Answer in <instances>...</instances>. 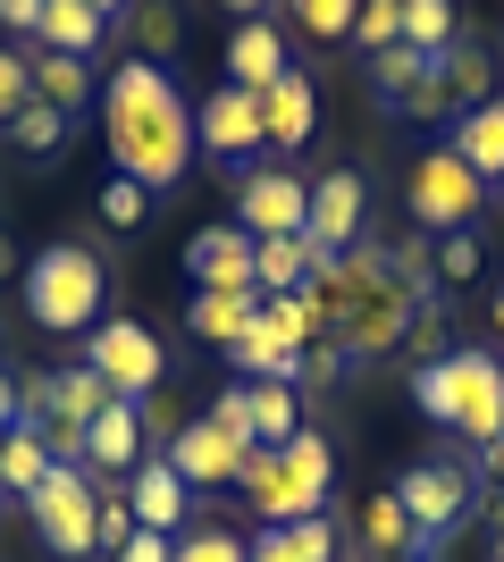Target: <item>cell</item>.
<instances>
[{
    "label": "cell",
    "mask_w": 504,
    "mask_h": 562,
    "mask_svg": "<svg viewBox=\"0 0 504 562\" xmlns=\"http://www.w3.org/2000/svg\"><path fill=\"white\" fill-rule=\"evenodd\" d=\"M9 269H18V244H9V235H0V278H9Z\"/></svg>",
    "instance_id": "cell-46"
},
{
    "label": "cell",
    "mask_w": 504,
    "mask_h": 562,
    "mask_svg": "<svg viewBox=\"0 0 504 562\" xmlns=\"http://www.w3.org/2000/svg\"><path fill=\"white\" fill-rule=\"evenodd\" d=\"M488 193H496V186L462 160L455 143H429V151L412 160V177H404V202H412V227H421V235H462V227H480Z\"/></svg>",
    "instance_id": "cell-6"
},
{
    "label": "cell",
    "mask_w": 504,
    "mask_h": 562,
    "mask_svg": "<svg viewBox=\"0 0 504 562\" xmlns=\"http://www.w3.org/2000/svg\"><path fill=\"white\" fill-rule=\"evenodd\" d=\"M101 135H110V177H135L144 193H168L202 160L186 93H177V76L152 68V59H126V68L101 85Z\"/></svg>",
    "instance_id": "cell-2"
},
{
    "label": "cell",
    "mask_w": 504,
    "mask_h": 562,
    "mask_svg": "<svg viewBox=\"0 0 504 562\" xmlns=\"http://www.w3.org/2000/svg\"><path fill=\"white\" fill-rule=\"evenodd\" d=\"M244 412H253V446L261 453H287L303 437V395L287 378H244Z\"/></svg>",
    "instance_id": "cell-19"
},
{
    "label": "cell",
    "mask_w": 504,
    "mask_h": 562,
    "mask_svg": "<svg viewBox=\"0 0 504 562\" xmlns=\"http://www.w3.org/2000/svg\"><path fill=\"white\" fill-rule=\"evenodd\" d=\"M480 470H488V487H504V437H496V446H480Z\"/></svg>",
    "instance_id": "cell-43"
},
{
    "label": "cell",
    "mask_w": 504,
    "mask_h": 562,
    "mask_svg": "<svg viewBox=\"0 0 504 562\" xmlns=\"http://www.w3.org/2000/svg\"><path fill=\"white\" fill-rule=\"evenodd\" d=\"M126 34H135V59L168 68L177 43H186V9H177V0H135V9H126Z\"/></svg>",
    "instance_id": "cell-30"
},
{
    "label": "cell",
    "mask_w": 504,
    "mask_h": 562,
    "mask_svg": "<svg viewBox=\"0 0 504 562\" xmlns=\"http://www.w3.org/2000/svg\"><path fill=\"white\" fill-rule=\"evenodd\" d=\"M110 18H101L93 0H43V50H68V59H93Z\"/></svg>",
    "instance_id": "cell-28"
},
{
    "label": "cell",
    "mask_w": 504,
    "mask_h": 562,
    "mask_svg": "<svg viewBox=\"0 0 504 562\" xmlns=\"http://www.w3.org/2000/svg\"><path fill=\"white\" fill-rule=\"evenodd\" d=\"M25 101H34V68H25L18 50H0V126H18Z\"/></svg>",
    "instance_id": "cell-40"
},
{
    "label": "cell",
    "mask_w": 504,
    "mask_h": 562,
    "mask_svg": "<svg viewBox=\"0 0 504 562\" xmlns=\"http://www.w3.org/2000/svg\"><path fill=\"white\" fill-rule=\"evenodd\" d=\"M496 202H504V177H496Z\"/></svg>",
    "instance_id": "cell-51"
},
{
    "label": "cell",
    "mask_w": 504,
    "mask_h": 562,
    "mask_svg": "<svg viewBox=\"0 0 504 562\" xmlns=\"http://www.w3.org/2000/svg\"><path fill=\"white\" fill-rule=\"evenodd\" d=\"M144 462V403H110L93 428H85V470L110 479V470H135Z\"/></svg>",
    "instance_id": "cell-20"
},
{
    "label": "cell",
    "mask_w": 504,
    "mask_h": 562,
    "mask_svg": "<svg viewBox=\"0 0 504 562\" xmlns=\"http://www.w3.org/2000/svg\"><path fill=\"white\" fill-rule=\"evenodd\" d=\"M253 319H261V294H193L186 303V336H202L219 352H236L253 336Z\"/></svg>",
    "instance_id": "cell-22"
},
{
    "label": "cell",
    "mask_w": 504,
    "mask_h": 562,
    "mask_svg": "<svg viewBox=\"0 0 504 562\" xmlns=\"http://www.w3.org/2000/svg\"><path fill=\"white\" fill-rule=\"evenodd\" d=\"M25 513H34V538L51 554H93V520H101V495H93V470H51L43 487L25 495Z\"/></svg>",
    "instance_id": "cell-11"
},
{
    "label": "cell",
    "mask_w": 504,
    "mask_h": 562,
    "mask_svg": "<svg viewBox=\"0 0 504 562\" xmlns=\"http://www.w3.org/2000/svg\"><path fill=\"white\" fill-rule=\"evenodd\" d=\"M219 68H227V85H244V93H269V85L294 68V50H287V34H278L269 18H244Z\"/></svg>",
    "instance_id": "cell-17"
},
{
    "label": "cell",
    "mask_w": 504,
    "mask_h": 562,
    "mask_svg": "<svg viewBox=\"0 0 504 562\" xmlns=\"http://www.w3.org/2000/svg\"><path fill=\"white\" fill-rule=\"evenodd\" d=\"M253 562H336V520L312 513V520H287V529H261Z\"/></svg>",
    "instance_id": "cell-29"
},
{
    "label": "cell",
    "mask_w": 504,
    "mask_h": 562,
    "mask_svg": "<svg viewBox=\"0 0 504 562\" xmlns=\"http://www.w3.org/2000/svg\"><path fill=\"white\" fill-rule=\"evenodd\" d=\"M177 562H253V538H244V529H186V538H177Z\"/></svg>",
    "instance_id": "cell-38"
},
{
    "label": "cell",
    "mask_w": 504,
    "mask_h": 562,
    "mask_svg": "<svg viewBox=\"0 0 504 562\" xmlns=\"http://www.w3.org/2000/svg\"><path fill=\"white\" fill-rule=\"evenodd\" d=\"M25 319L51 336H93L110 319V260L93 244H43L25 260Z\"/></svg>",
    "instance_id": "cell-3"
},
{
    "label": "cell",
    "mask_w": 504,
    "mask_h": 562,
    "mask_svg": "<svg viewBox=\"0 0 504 562\" xmlns=\"http://www.w3.org/2000/svg\"><path fill=\"white\" fill-rule=\"evenodd\" d=\"M320 244L312 235H261V252H253V278H261V294H303V285L320 278Z\"/></svg>",
    "instance_id": "cell-21"
},
{
    "label": "cell",
    "mask_w": 504,
    "mask_h": 562,
    "mask_svg": "<svg viewBox=\"0 0 504 562\" xmlns=\"http://www.w3.org/2000/svg\"><path fill=\"white\" fill-rule=\"evenodd\" d=\"M404 562H429V554H404Z\"/></svg>",
    "instance_id": "cell-50"
},
{
    "label": "cell",
    "mask_w": 504,
    "mask_h": 562,
    "mask_svg": "<svg viewBox=\"0 0 504 562\" xmlns=\"http://www.w3.org/2000/svg\"><path fill=\"white\" fill-rule=\"evenodd\" d=\"M186 479L160 462V453H144V462L126 470V513H135V529H160V538H177V520H186Z\"/></svg>",
    "instance_id": "cell-18"
},
{
    "label": "cell",
    "mask_w": 504,
    "mask_h": 562,
    "mask_svg": "<svg viewBox=\"0 0 504 562\" xmlns=\"http://www.w3.org/2000/svg\"><path fill=\"white\" fill-rule=\"evenodd\" d=\"M446 143H455L462 160L480 168L488 186H496V177H504V93H496V101H480V110H462V117H455V135H446Z\"/></svg>",
    "instance_id": "cell-27"
},
{
    "label": "cell",
    "mask_w": 504,
    "mask_h": 562,
    "mask_svg": "<svg viewBox=\"0 0 504 562\" xmlns=\"http://www.w3.org/2000/svg\"><path fill=\"white\" fill-rule=\"evenodd\" d=\"M429 76H437V59H429V50L395 43V50H379V59H370V93H379V110H404V101L421 93Z\"/></svg>",
    "instance_id": "cell-31"
},
{
    "label": "cell",
    "mask_w": 504,
    "mask_h": 562,
    "mask_svg": "<svg viewBox=\"0 0 504 562\" xmlns=\"http://www.w3.org/2000/svg\"><path fill=\"white\" fill-rule=\"evenodd\" d=\"M395 504L412 513L421 546H437L455 520H471V504H480V479H471V462H455V453H429V462H412L404 479H395Z\"/></svg>",
    "instance_id": "cell-9"
},
{
    "label": "cell",
    "mask_w": 504,
    "mask_h": 562,
    "mask_svg": "<svg viewBox=\"0 0 504 562\" xmlns=\"http://www.w3.org/2000/svg\"><path fill=\"white\" fill-rule=\"evenodd\" d=\"M437 76H446V93H455V117L504 93V85H496V59H488V43H471V34H462L455 50H437Z\"/></svg>",
    "instance_id": "cell-25"
},
{
    "label": "cell",
    "mask_w": 504,
    "mask_h": 562,
    "mask_svg": "<svg viewBox=\"0 0 504 562\" xmlns=\"http://www.w3.org/2000/svg\"><path fill=\"white\" fill-rule=\"evenodd\" d=\"M287 18H294V34H312V43H345L354 18H361V0H287Z\"/></svg>",
    "instance_id": "cell-35"
},
{
    "label": "cell",
    "mask_w": 504,
    "mask_h": 562,
    "mask_svg": "<svg viewBox=\"0 0 504 562\" xmlns=\"http://www.w3.org/2000/svg\"><path fill=\"white\" fill-rule=\"evenodd\" d=\"M361 554H370V562H404V554H429V546H421V529H412V513L395 504V487L361 504Z\"/></svg>",
    "instance_id": "cell-23"
},
{
    "label": "cell",
    "mask_w": 504,
    "mask_h": 562,
    "mask_svg": "<svg viewBox=\"0 0 504 562\" xmlns=\"http://www.w3.org/2000/svg\"><path fill=\"white\" fill-rule=\"evenodd\" d=\"M320 345V319H312V303L303 294H261V319H253V336H244L227 361H236L244 378H287L294 386V370H303V352Z\"/></svg>",
    "instance_id": "cell-8"
},
{
    "label": "cell",
    "mask_w": 504,
    "mask_h": 562,
    "mask_svg": "<svg viewBox=\"0 0 504 562\" xmlns=\"http://www.w3.org/2000/svg\"><path fill=\"white\" fill-rule=\"evenodd\" d=\"M9 143H18L25 160H59V143H68V117L51 110V101H25L18 126H9Z\"/></svg>",
    "instance_id": "cell-34"
},
{
    "label": "cell",
    "mask_w": 504,
    "mask_h": 562,
    "mask_svg": "<svg viewBox=\"0 0 504 562\" xmlns=\"http://www.w3.org/2000/svg\"><path fill=\"white\" fill-rule=\"evenodd\" d=\"M219 9H227V18H236V25H244V18H261L269 0H219Z\"/></svg>",
    "instance_id": "cell-45"
},
{
    "label": "cell",
    "mask_w": 504,
    "mask_h": 562,
    "mask_svg": "<svg viewBox=\"0 0 504 562\" xmlns=\"http://www.w3.org/2000/svg\"><path fill=\"white\" fill-rule=\"evenodd\" d=\"M25 68H34V101H51L59 117H76L85 101H93V59H68V50H34Z\"/></svg>",
    "instance_id": "cell-26"
},
{
    "label": "cell",
    "mask_w": 504,
    "mask_h": 562,
    "mask_svg": "<svg viewBox=\"0 0 504 562\" xmlns=\"http://www.w3.org/2000/svg\"><path fill=\"white\" fill-rule=\"evenodd\" d=\"M303 303L320 319V345H336L354 370H370V361L412 345V319L437 303V269L421 244H354V252L320 260Z\"/></svg>",
    "instance_id": "cell-1"
},
{
    "label": "cell",
    "mask_w": 504,
    "mask_h": 562,
    "mask_svg": "<svg viewBox=\"0 0 504 562\" xmlns=\"http://www.w3.org/2000/svg\"><path fill=\"white\" fill-rule=\"evenodd\" d=\"M261 135H269V151H287V160L320 135V93H312V76H303V68H287L261 93Z\"/></svg>",
    "instance_id": "cell-16"
},
{
    "label": "cell",
    "mask_w": 504,
    "mask_h": 562,
    "mask_svg": "<svg viewBox=\"0 0 504 562\" xmlns=\"http://www.w3.org/2000/svg\"><path fill=\"white\" fill-rule=\"evenodd\" d=\"M429 269H437V285H471V278L488 269V244H480V227H462V235H437Z\"/></svg>",
    "instance_id": "cell-36"
},
{
    "label": "cell",
    "mask_w": 504,
    "mask_h": 562,
    "mask_svg": "<svg viewBox=\"0 0 504 562\" xmlns=\"http://www.w3.org/2000/svg\"><path fill=\"white\" fill-rule=\"evenodd\" d=\"M93 9H101V18H126V9H135V0H93Z\"/></svg>",
    "instance_id": "cell-47"
},
{
    "label": "cell",
    "mask_w": 504,
    "mask_h": 562,
    "mask_svg": "<svg viewBox=\"0 0 504 562\" xmlns=\"http://www.w3.org/2000/svg\"><path fill=\"white\" fill-rule=\"evenodd\" d=\"M0 25L9 34H43V0H0Z\"/></svg>",
    "instance_id": "cell-42"
},
{
    "label": "cell",
    "mask_w": 504,
    "mask_h": 562,
    "mask_svg": "<svg viewBox=\"0 0 504 562\" xmlns=\"http://www.w3.org/2000/svg\"><path fill=\"white\" fill-rule=\"evenodd\" d=\"M236 227L244 235H312V177H294L287 160H253L236 177Z\"/></svg>",
    "instance_id": "cell-10"
},
{
    "label": "cell",
    "mask_w": 504,
    "mask_h": 562,
    "mask_svg": "<svg viewBox=\"0 0 504 562\" xmlns=\"http://www.w3.org/2000/svg\"><path fill=\"white\" fill-rule=\"evenodd\" d=\"M85 370L119 403H152L160 378H168V352H160V336H152L144 319H101V328L85 336Z\"/></svg>",
    "instance_id": "cell-7"
},
{
    "label": "cell",
    "mask_w": 504,
    "mask_h": 562,
    "mask_svg": "<svg viewBox=\"0 0 504 562\" xmlns=\"http://www.w3.org/2000/svg\"><path fill=\"white\" fill-rule=\"evenodd\" d=\"M253 252H261V235H244L236 218L227 227H202L186 244V278L193 294H261V278H253Z\"/></svg>",
    "instance_id": "cell-14"
},
{
    "label": "cell",
    "mask_w": 504,
    "mask_h": 562,
    "mask_svg": "<svg viewBox=\"0 0 504 562\" xmlns=\"http://www.w3.org/2000/svg\"><path fill=\"white\" fill-rule=\"evenodd\" d=\"M404 43L429 50V59H437V50H455L462 43V9H455V0H404Z\"/></svg>",
    "instance_id": "cell-32"
},
{
    "label": "cell",
    "mask_w": 504,
    "mask_h": 562,
    "mask_svg": "<svg viewBox=\"0 0 504 562\" xmlns=\"http://www.w3.org/2000/svg\"><path fill=\"white\" fill-rule=\"evenodd\" d=\"M328 487H336V453H328L320 428H303L287 453H261V446H253V462H244V479H236L244 513L261 520V529H287V520L328 513Z\"/></svg>",
    "instance_id": "cell-4"
},
{
    "label": "cell",
    "mask_w": 504,
    "mask_h": 562,
    "mask_svg": "<svg viewBox=\"0 0 504 562\" xmlns=\"http://www.w3.org/2000/svg\"><path fill=\"white\" fill-rule=\"evenodd\" d=\"M119 562H177V538H160V529H135V538L119 546Z\"/></svg>",
    "instance_id": "cell-41"
},
{
    "label": "cell",
    "mask_w": 504,
    "mask_h": 562,
    "mask_svg": "<svg viewBox=\"0 0 504 562\" xmlns=\"http://www.w3.org/2000/svg\"><path fill=\"white\" fill-rule=\"evenodd\" d=\"M160 462L177 470L186 487H236L244 462H253V446H244V437H227V428L202 412V420H186V428H177V437L160 446Z\"/></svg>",
    "instance_id": "cell-13"
},
{
    "label": "cell",
    "mask_w": 504,
    "mask_h": 562,
    "mask_svg": "<svg viewBox=\"0 0 504 562\" xmlns=\"http://www.w3.org/2000/svg\"><path fill=\"white\" fill-rule=\"evenodd\" d=\"M110 403H119V395H110L85 361H76V370H51V420L43 428H93ZM43 428H34V437H43Z\"/></svg>",
    "instance_id": "cell-24"
},
{
    "label": "cell",
    "mask_w": 504,
    "mask_h": 562,
    "mask_svg": "<svg viewBox=\"0 0 504 562\" xmlns=\"http://www.w3.org/2000/svg\"><path fill=\"white\" fill-rule=\"evenodd\" d=\"M412 403H421V420L455 428L471 446H496L504 437V361H488L480 345L446 352L429 370H412Z\"/></svg>",
    "instance_id": "cell-5"
},
{
    "label": "cell",
    "mask_w": 504,
    "mask_h": 562,
    "mask_svg": "<svg viewBox=\"0 0 504 562\" xmlns=\"http://www.w3.org/2000/svg\"><path fill=\"white\" fill-rule=\"evenodd\" d=\"M152 218V193L135 186V177H110V186H101V227H119V235H135Z\"/></svg>",
    "instance_id": "cell-39"
},
{
    "label": "cell",
    "mask_w": 504,
    "mask_h": 562,
    "mask_svg": "<svg viewBox=\"0 0 504 562\" xmlns=\"http://www.w3.org/2000/svg\"><path fill=\"white\" fill-rule=\"evenodd\" d=\"M51 470H59V462H51V446H43V437H34V428H9V446H0V487L34 495V487L51 479Z\"/></svg>",
    "instance_id": "cell-33"
},
{
    "label": "cell",
    "mask_w": 504,
    "mask_h": 562,
    "mask_svg": "<svg viewBox=\"0 0 504 562\" xmlns=\"http://www.w3.org/2000/svg\"><path fill=\"white\" fill-rule=\"evenodd\" d=\"M0 420L18 428V378H9V370H0Z\"/></svg>",
    "instance_id": "cell-44"
},
{
    "label": "cell",
    "mask_w": 504,
    "mask_h": 562,
    "mask_svg": "<svg viewBox=\"0 0 504 562\" xmlns=\"http://www.w3.org/2000/svg\"><path fill=\"white\" fill-rule=\"evenodd\" d=\"M488 319H496V336H504V285H496V303H488Z\"/></svg>",
    "instance_id": "cell-48"
},
{
    "label": "cell",
    "mask_w": 504,
    "mask_h": 562,
    "mask_svg": "<svg viewBox=\"0 0 504 562\" xmlns=\"http://www.w3.org/2000/svg\"><path fill=\"white\" fill-rule=\"evenodd\" d=\"M488 562H504V529H496V554H488Z\"/></svg>",
    "instance_id": "cell-49"
},
{
    "label": "cell",
    "mask_w": 504,
    "mask_h": 562,
    "mask_svg": "<svg viewBox=\"0 0 504 562\" xmlns=\"http://www.w3.org/2000/svg\"><path fill=\"white\" fill-rule=\"evenodd\" d=\"M404 43V0H361V18H354V50L361 59H379V50Z\"/></svg>",
    "instance_id": "cell-37"
},
{
    "label": "cell",
    "mask_w": 504,
    "mask_h": 562,
    "mask_svg": "<svg viewBox=\"0 0 504 562\" xmlns=\"http://www.w3.org/2000/svg\"><path fill=\"white\" fill-rule=\"evenodd\" d=\"M361 227H370V177L361 168H328V177H312V244L320 252H354Z\"/></svg>",
    "instance_id": "cell-15"
},
{
    "label": "cell",
    "mask_w": 504,
    "mask_h": 562,
    "mask_svg": "<svg viewBox=\"0 0 504 562\" xmlns=\"http://www.w3.org/2000/svg\"><path fill=\"white\" fill-rule=\"evenodd\" d=\"M193 143H202V160L211 168H253V151H269L261 135V93H244V85H219L202 110H193Z\"/></svg>",
    "instance_id": "cell-12"
}]
</instances>
